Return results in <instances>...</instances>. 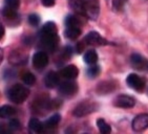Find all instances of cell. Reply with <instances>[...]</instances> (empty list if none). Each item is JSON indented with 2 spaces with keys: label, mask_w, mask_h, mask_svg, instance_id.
<instances>
[{
  "label": "cell",
  "mask_w": 148,
  "mask_h": 134,
  "mask_svg": "<svg viewBox=\"0 0 148 134\" xmlns=\"http://www.w3.org/2000/svg\"><path fill=\"white\" fill-rule=\"evenodd\" d=\"M59 74L60 77L65 79V80H75V79H77L78 74H79V69H78L77 66L69 65V66H65L59 72Z\"/></svg>",
  "instance_id": "cell-14"
},
{
  "label": "cell",
  "mask_w": 148,
  "mask_h": 134,
  "mask_svg": "<svg viewBox=\"0 0 148 134\" xmlns=\"http://www.w3.org/2000/svg\"><path fill=\"white\" fill-rule=\"evenodd\" d=\"M116 87H117V82L116 81H103V82L98 84L97 88H96V92L98 94H108L110 92L114 91Z\"/></svg>",
  "instance_id": "cell-13"
},
{
  "label": "cell",
  "mask_w": 148,
  "mask_h": 134,
  "mask_svg": "<svg viewBox=\"0 0 148 134\" xmlns=\"http://www.w3.org/2000/svg\"><path fill=\"white\" fill-rule=\"evenodd\" d=\"M55 2H56V0H42V1H41L42 5L46 6V7H51V6H54Z\"/></svg>",
  "instance_id": "cell-29"
},
{
  "label": "cell",
  "mask_w": 148,
  "mask_h": 134,
  "mask_svg": "<svg viewBox=\"0 0 148 134\" xmlns=\"http://www.w3.org/2000/svg\"><path fill=\"white\" fill-rule=\"evenodd\" d=\"M15 114H16V109L13 106L3 105L0 108V115L2 118H10V117L14 116Z\"/></svg>",
  "instance_id": "cell-21"
},
{
  "label": "cell",
  "mask_w": 148,
  "mask_h": 134,
  "mask_svg": "<svg viewBox=\"0 0 148 134\" xmlns=\"http://www.w3.org/2000/svg\"><path fill=\"white\" fill-rule=\"evenodd\" d=\"M3 35H4V27L3 25H1V38L3 37Z\"/></svg>",
  "instance_id": "cell-30"
},
{
  "label": "cell",
  "mask_w": 148,
  "mask_h": 134,
  "mask_svg": "<svg viewBox=\"0 0 148 134\" xmlns=\"http://www.w3.org/2000/svg\"><path fill=\"white\" fill-rule=\"evenodd\" d=\"M97 127L99 129L100 133L109 134L111 132V127L104 118H98L97 120Z\"/></svg>",
  "instance_id": "cell-22"
},
{
  "label": "cell",
  "mask_w": 148,
  "mask_h": 134,
  "mask_svg": "<svg viewBox=\"0 0 148 134\" xmlns=\"http://www.w3.org/2000/svg\"><path fill=\"white\" fill-rule=\"evenodd\" d=\"M114 105L118 108H124L129 109L132 108L136 105V100L130 95H126V94H120L118 95L114 101Z\"/></svg>",
  "instance_id": "cell-11"
},
{
  "label": "cell",
  "mask_w": 148,
  "mask_h": 134,
  "mask_svg": "<svg viewBox=\"0 0 148 134\" xmlns=\"http://www.w3.org/2000/svg\"><path fill=\"white\" fill-rule=\"evenodd\" d=\"M131 127L134 132H142L148 128V113H141L134 117Z\"/></svg>",
  "instance_id": "cell-10"
},
{
  "label": "cell",
  "mask_w": 148,
  "mask_h": 134,
  "mask_svg": "<svg viewBox=\"0 0 148 134\" xmlns=\"http://www.w3.org/2000/svg\"><path fill=\"white\" fill-rule=\"evenodd\" d=\"M39 46L42 50L54 52L58 47L60 38L58 36L57 26L54 22H46L39 31Z\"/></svg>",
  "instance_id": "cell-1"
},
{
  "label": "cell",
  "mask_w": 148,
  "mask_h": 134,
  "mask_svg": "<svg viewBox=\"0 0 148 134\" xmlns=\"http://www.w3.org/2000/svg\"><path fill=\"white\" fill-rule=\"evenodd\" d=\"M29 95V89L21 84H15L9 89L8 97L11 102L15 104H22L25 102Z\"/></svg>",
  "instance_id": "cell-3"
},
{
  "label": "cell",
  "mask_w": 148,
  "mask_h": 134,
  "mask_svg": "<svg viewBox=\"0 0 148 134\" xmlns=\"http://www.w3.org/2000/svg\"><path fill=\"white\" fill-rule=\"evenodd\" d=\"M98 108H99V105H98L96 102H88V101H83L80 104H78L76 107L73 110V115L75 117H84L88 114L92 113V112L97 111Z\"/></svg>",
  "instance_id": "cell-4"
},
{
  "label": "cell",
  "mask_w": 148,
  "mask_h": 134,
  "mask_svg": "<svg viewBox=\"0 0 148 134\" xmlns=\"http://www.w3.org/2000/svg\"><path fill=\"white\" fill-rule=\"evenodd\" d=\"M81 33H82L81 27H78V26H69V27H66L65 31H64L65 38L71 41L78 39L80 37Z\"/></svg>",
  "instance_id": "cell-18"
},
{
  "label": "cell",
  "mask_w": 148,
  "mask_h": 134,
  "mask_svg": "<svg viewBox=\"0 0 148 134\" xmlns=\"http://www.w3.org/2000/svg\"><path fill=\"white\" fill-rule=\"evenodd\" d=\"M98 54L96 50L94 49H90V50H87L85 52V54L83 56V60L86 64H88V65H94V64H97L98 62Z\"/></svg>",
  "instance_id": "cell-20"
},
{
  "label": "cell",
  "mask_w": 148,
  "mask_h": 134,
  "mask_svg": "<svg viewBox=\"0 0 148 134\" xmlns=\"http://www.w3.org/2000/svg\"><path fill=\"white\" fill-rule=\"evenodd\" d=\"M83 18L85 17L80 14L69 15L65 18V26L66 27H69V26H78V27H81L83 24Z\"/></svg>",
  "instance_id": "cell-17"
},
{
  "label": "cell",
  "mask_w": 148,
  "mask_h": 134,
  "mask_svg": "<svg viewBox=\"0 0 148 134\" xmlns=\"http://www.w3.org/2000/svg\"><path fill=\"white\" fill-rule=\"evenodd\" d=\"M4 6H8L10 9L18 10L20 6V0H4Z\"/></svg>",
  "instance_id": "cell-27"
},
{
  "label": "cell",
  "mask_w": 148,
  "mask_h": 134,
  "mask_svg": "<svg viewBox=\"0 0 148 134\" xmlns=\"http://www.w3.org/2000/svg\"><path fill=\"white\" fill-rule=\"evenodd\" d=\"M49 64V54L44 50L37 52L33 56V66L37 70H42Z\"/></svg>",
  "instance_id": "cell-9"
},
{
  "label": "cell",
  "mask_w": 148,
  "mask_h": 134,
  "mask_svg": "<svg viewBox=\"0 0 148 134\" xmlns=\"http://www.w3.org/2000/svg\"><path fill=\"white\" fill-rule=\"evenodd\" d=\"M60 81V74L56 71H49L45 74L44 77V85L46 88H55L59 84Z\"/></svg>",
  "instance_id": "cell-16"
},
{
  "label": "cell",
  "mask_w": 148,
  "mask_h": 134,
  "mask_svg": "<svg viewBox=\"0 0 148 134\" xmlns=\"http://www.w3.org/2000/svg\"><path fill=\"white\" fill-rule=\"evenodd\" d=\"M9 62L13 65H23L27 63V54L21 50H15L9 57Z\"/></svg>",
  "instance_id": "cell-15"
},
{
  "label": "cell",
  "mask_w": 148,
  "mask_h": 134,
  "mask_svg": "<svg viewBox=\"0 0 148 134\" xmlns=\"http://www.w3.org/2000/svg\"><path fill=\"white\" fill-rule=\"evenodd\" d=\"M126 84L137 92H143L145 89V80L136 73H130L126 78Z\"/></svg>",
  "instance_id": "cell-6"
},
{
  "label": "cell",
  "mask_w": 148,
  "mask_h": 134,
  "mask_svg": "<svg viewBox=\"0 0 148 134\" xmlns=\"http://www.w3.org/2000/svg\"><path fill=\"white\" fill-rule=\"evenodd\" d=\"M130 65L132 68L139 71L148 72V59L144 58L140 54H132L130 57Z\"/></svg>",
  "instance_id": "cell-8"
},
{
  "label": "cell",
  "mask_w": 148,
  "mask_h": 134,
  "mask_svg": "<svg viewBox=\"0 0 148 134\" xmlns=\"http://www.w3.org/2000/svg\"><path fill=\"white\" fill-rule=\"evenodd\" d=\"M8 127H9V130L10 131H16V130H19L21 128V124L18 120H11L8 124Z\"/></svg>",
  "instance_id": "cell-26"
},
{
  "label": "cell",
  "mask_w": 148,
  "mask_h": 134,
  "mask_svg": "<svg viewBox=\"0 0 148 134\" xmlns=\"http://www.w3.org/2000/svg\"><path fill=\"white\" fill-rule=\"evenodd\" d=\"M84 42L91 46H104L108 45L109 42L101 36L98 31H89L84 38Z\"/></svg>",
  "instance_id": "cell-7"
},
{
  "label": "cell",
  "mask_w": 148,
  "mask_h": 134,
  "mask_svg": "<svg viewBox=\"0 0 148 134\" xmlns=\"http://www.w3.org/2000/svg\"><path fill=\"white\" fill-rule=\"evenodd\" d=\"M100 66L97 64H94V65H89V67L87 68V76H88L90 79H94V78H97L100 74Z\"/></svg>",
  "instance_id": "cell-25"
},
{
  "label": "cell",
  "mask_w": 148,
  "mask_h": 134,
  "mask_svg": "<svg viewBox=\"0 0 148 134\" xmlns=\"http://www.w3.org/2000/svg\"><path fill=\"white\" fill-rule=\"evenodd\" d=\"M2 16L6 22L12 26L17 25L20 22V16L17 13V10H13L8 6H4L2 10Z\"/></svg>",
  "instance_id": "cell-12"
},
{
  "label": "cell",
  "mask_w": 148,
  "mask_h": 134,
  "mask_svg": "<svg viewBox=\"0 0 148 134\" xmlns=\"http://www.w3.org/2000/svg\"><path fill=\"white\" fill-rule=\"evenodd\" d=\"M60 120H61V115L58 113L54 114L43 123L44 124V128H55L60 123Z\"/></svg>",
  "instance_id": "cell-23"
},
{
  "label": "cell",
  "mask_w": 148,
  "mask_h": 134,
  "mask_svg": "<svg viewBox=\"0 0 148 134\" xmlns=\"http://www.w3.org/2000/svg\"><path fill=\"white\" fill-rule=\"evenodd\" d=\"M71 7L77 14L91 20H96L99 16V1L98 0H69Z\"/></svg>",
  "instance_id": "cell-2"
},
{
  "label": "cell",
  "mask_w": 148,
  "mask_h": 134,
  "mask_svg": "<svg viewBox=\"0 0 148 134\" xmlns=\"http://www.w3.org/2000/svg\"><path fill=\"white\" fill-rule=\"evenodd\" d=\"M43 129H44V124L41 123L38 118L36 117H32L29 122V132H33V133H39V132H42Z\"/></svg>",
  "instance_id": "cell-19"
},
{
  "label": "cell",
  "mask_w": 148,
  "mask_h": 134,
  "mask_svg": "<svg viewBox=\"0 0 148 134\" xmlns=\"http://www.w3.org/2000/svg\"><path fill=\"white\" fill-rule=\"evenodd\" d=\"M40 17L37 14H32L29 16V23L32 26H38L40 24Z\"/></svg>",
  "instance_id": "cell-28"
},
{
  "label": "cell",
  "mask_w": 148,
  "mask_h": 134,
  "mask_svg": "<svg viewBox=\"0 0 148 134\" xmlns=\"http://www.w3.org/2000/svg\"><path fill=\"white\" fill-rule=\"evenodd\" d=\"M22 82L25 84L26 86H33L35 85V83H36V77H35L34 74L32 73V72H25V73L22 74Z\"/></svg>",
  "instance_id": "cell-24"
},
{
  "label": "cell",
  "mask_w": 148,
  "mask_h": 134,
  "mask_svg": "<svg viewBox=\"0 0 148 134\" xmlns=\"http://www.w3.org/2000/svg\"><path fill=\"white\" fill-rule=\"evenodd\" d=\"M78 92V85L77 83L73 80H66L65 82L61 83L58 88V93L60 97H65V99H71L75 97Z\"/></svg>",
  "instance_id": "cell-5"
}]
</instances>
